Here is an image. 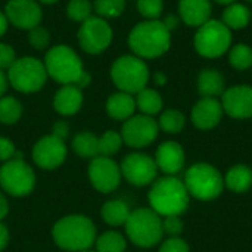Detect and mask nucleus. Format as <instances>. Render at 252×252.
<instances>
[{
	"instance_id": "1",
	"label": "nucleus",
	"mask_w": 252,
	"mask_h": 252,
	"mask_svg": "<svg viewBox=\"0 0 252 252\" xmlns=\"http://www.w3.org/2000/svg\"><path fill=\"white\" fill-rule=\"evenodd\" d=\"M151 208L161 217L168 216H182L188 207L190 196L186 190L183 180L176 176H165L154 182L149 195Z\"/></svg>"
},
{
	"instance_id": "2",
	"label": "nucleus",
	"mask_w": 252,
	"mask_h": 252,
	"mask_svg": "<svg viewBox=\"0 0 252 252\" xmlns=\"http://www.w3.org/2000/svg\"><path fill=\"white\" fill-rule=\"evenodd\" d=\"M44 66L47 74L63 86L74 84L81 89L90 83V75L83 69L80 58L71 47L65 44L55 46L47 52Z\"/></svg>"
},
{
	"instance_id": "3",
	"label": "nucleus",
	"mask_w": 252,
	"mask_h": 252,
	"mask_svg": "<svg viewBox=\"0 0 252 252\" xmlns=\"http://www.w3.org/2000/svg\"><path fill=\"white\" fill-rule=\"evenodd\" d=\"M170 43L171 34L164 22L158 19L137 24L128 35V44L139 58H158L170 49Z\"/></svg>"
},
{
	"instance_id": "4",
	"label": "nucleus",
	"mask_w": 252,
	"mask_h": 252,
	"mask_svg": "<svg viewBox=\"0 0 252 252\" xmlns=\"http://www.w3.org/2000/svg\"><path fill=\"white\" fill-rule=\"evenodd\" d=\"M55 244L65 251L89 250L96 241V227L86 216H66L59 220L53 230Z\"/></svg>"
},
{
	"instance_id": "5",
	"label": "nucleus",
	"mask_w": 252,
	"mask_h": 252,
	"mask_svg": "<svg viewBox=\"0 0 252 252\" xmlns=\"http://www.w3.org/2000/svg\"><path fill=\"white\" fill-rule=\"evenodd\" d=\"M190 198L198 201H213L223 193L224 179L221 173L211 164L198 162L192 165L183 180Z\"/></svg>"
},
{
	"instance_id": "6",
	"label": "nucleus",
	"mask_w": 252,
	"mask_h": 252,
	"mask_svg": "<svg viewBox=\"0 0 252 252\" xmlns=\"http://www.w3.org/2000/svg\"><path fill=\"white\" fill-rule=\"evenodd\" d=\"M124 226L128 239L142 248L155 247L164 236L162 217L152 208H139L131 211Z\"/></svg>"
},
{
	"instance_id": "7",
	"label": "nucleus",
	"mask_w": 252,
	"mask_h": 252,
	"mask_svg": "<svg viewBox=\"0 0 252 252\" xmlns=\"http://www.w3.org/2000/svg\"><path fill=\"white\" fill-rule=\"evenodd\" d=\"M114 84L124 93H139L149 80V69L139 56H121L111 68Z\"/></svg>"
},
{
	"instance_id": "8",
	"label": "nucleus",
	"mask_w": 252,
	"mask_h": 252,
	"mask_svg": "<svg viewBox=\"0 0 252 252\" xmlns=\"http://www.w3.org/2000/svg\"><path fill=\"white\" fill-rule=\"evenodd\" d=\"M232 32L220 21L210 19L195 34V49L204 58H219L230 49Z\"/></svg>"
},
{
	"instance_id": "9",
	"label": "nucleus",
	"mask_w": 252,
	"mask_h": 252,
	"mask_svg": "<svg viewBox=\"0 0 252 252\" xmlns=\"http://www.w3.org/2000/svg\"><path fill=\"white\" fill-rule=\"evenodd\" d=\"M46 77L47 71L44 63L31 56L16 59L7 72V80L12 87L22 93L40 90L46 83Z\"/></svg>"
},
{
	"instance_id": "10",
	"label": "nucleus",
	"mask_w": 252,
	"mask_h": 252,
	"mask_svg": "<svg viewBox=\"0 0 252 252\" xmlns=\"http://www.w3.org/2000/svg\"><path fill=\"white\" fill-rule=\"evenodd\" d=\"M0 186L12 196H25L35 186V174L21 158H15L0 168Z\"/></svg>"
},
{
	"instance_id": "11",
	"label": "nucleus",
	"mask_w": 252,
	"mask_h": 252,
	"mask_svg": "<svg viewBox=\"0 0 252 252\" xmlns=\"http://www.w3.org/2000/svg\"><path fill=\"white\" fill-rule=\"evenodd\" d=\"M158 131H159L158 123L152 117L140 114V115L130 117L124 123L121 130V137L127 146L140 149L154 143V140L158 137Z\"/></svg>"
},
{
	"instance_id": "12",
	"label": "nucleus",
	"mask_w": 252,
	"mask_h": 252,
	"mask_svg": "<svg viewBox=\"0 0 252 252\" xmlns=\"http://www.w3.org/2000/svg\"><path fill=\"white\" fill-rule=\"evenodd\" d=\"M120 170H121V176H124V179L134 186H148L154 183L158 174V167L155 164V159L151 158L149 155L137 154V152L127 155L123 159Z\"/></svg>"
},
{
	"instance_id": "13",
	"label": "nucleus",
	"mask_w": 252,
	"mask_h": 252,
	"mask_svg": "<svg viewBox=\"0 0 252 252\" xmlns=\"http://www.w3.org/2000/svg\"><path fill=\"white\" fill-rule=\"evenodd\" d=\"M112 40V30L109 24L100 18L90 16L81 24L78 31V41L83 50L96 55L103 52Z\"/></svg>"
},
{
	"instance_id": "14",
	"label": "nucleus",
	"mask_w": 252,
	"mask_h": 252,
	"mask_svg": "<svg viewBox=\"0 0 252 252\" xmlns=\"http://www.w3.org/2000/svg\"><path fill=\"white\" fill-rule=\"evenodd\" d=\"M89 177L96 190L109 193L120 186L121 170L118 164L109 157L99 155L93 158L89 165Z\"/></svg>"
},
{
	"instance_id": "15",
	"label": "nucleus",
	"mask_w": 252,
	"mask_h": 252,
	"mask_svg": "<svg viewBox=\"0 0 252 252\" xmlns=\"http://www.w3.org/2000/svg\"><path fill=\"white\" fill-rule=\"evenodd\" d=\"M65 158H66L65 142L55 134L44 136L32 148L34 162L44 170H53L59 167L65 161Z\"/></svg>"
},
{
	"instance_id": "16",
	"label": "nucleus",
	"mask_w": 252,
	"mask_h": 252,
	"mask_svg": "<svg viewBox=\"0 0 252 252\" xmlns=\"http://www.w3.org/2000/svg\"><path fill=\"white\" fill-rule=\"evenodd\" d=\"M223 111L235 120H247L252 117V87L235 86L221 94Z\"/></svg>"
},
{
	"instance_id": "17",
	"label": "nucleus",
	"mask_w": 252,
	"mask_h": 252,
	"mask_svg": "<svg viewBox=\"0 0 252 252\" xmlns=\"http://www.w3.org/2000/svg\"><path fill=\"white\" fill-rule=\"evenodd\" d=\"M4 10L6 18L18 28L32 30L41 21V9L34 0H10Z\"/></svg>"
},
{
	"instance_id": "18",
	"label": "nucleus",
	"mask_w": 252,
	"mask_h": 252,
	"mask_svg": "<svg viewBox=\"0 0 252 252\" xmlns=\"http://www.w3.org/2000/svg\"><path fill=\"white\" fill-rule=\"evenodd\" d=\"M154 159L159 171H162L167 176H176L183 170L186 155L180 143L168 140L158 146Z\"/></svg>"
},
{
	"instance_id": "19",
	"label": "nucleus",
	"mask_w": 252,
	"mask_h": 252,
	"mask_svg": "<svg viewBox=\"0 0 252 252\" xmlns=\"http://www.w3.org/2000/svg\"><path fill=\"white\" fill-rule=\"evenodd\" d=\"M224 111L217 97H202L195 103L190 112V120L199 130H211L221 121Z\"/></svg>"
},
{
	"instance_id": "20",
	"label": "nucleus",
	"mask_w": 252,
	"mask_h": 252,
	"mask_svg": "<svg viewBox=\"0 0 252 252\" xmlns=\"http://www.w3.org/2000/svg\"><path fill=\"white\" fill-rule=\"evenodd\" d=\"M180 16L189 27H201L210 21L211 1L210 0H180Z\"/></svg>"
},
{
	"instance_id": "21",
	"label": "nucleus",
	"mask_w": 252,
	"mask_h": 252,
	"mask_svg": "<svg viewBox=\"0 0 252 252\" xmlns=\"http://www.w3.org/2000/svg\"><path fill=\"white\" fill-rule=\"evenodd\" d=\"M83 103V93L74 84L63 86L55 96L53 106L61 115H74Z\"/></svg>"
},
{
	"instance_id": "22",
	"label": "nucleus",
	"mask_w": 252,
	"mask_h": 252,
	"mask_svg": "<svg viewBox=\"0 0 252 252\" xmlns=\"http://www.w3.org/2000/svg\"><path fill=\"white\" fill-rule=\"evenodd\" d=\"M136 109V99L130 93H115L112 94L106 102V111L111 118L118 121H127L130 117H133Z\"/></svg>"
},
{
	"instance_id": "23",
	"label": "nucleus",
	"mask_w": 252,
	"mask_h": 252,
	"mask_svg": "<svg viewBox=\"0 0 252 252\" xmlns=\"http://www.w3.org/2000/svg\"><path fill=\"white\" fill-rule=\"evenodd\" d=\"M224 179V188L235 193H245L252 188V170L245 164H238L229 168Z\"/></svg>"
},
{
	"instance_id": "24",
	"label": "nucleus",
	"mask_w": 252,
	"mask_h": 252,
	"mask_svg": "<svg viewBox=\"0 0 252 252\" xmlns=\"http://www.w3.org/2000/svg\"><path fill=\"white\" fill-rule=\"evenodd\" d=\"M198 92L202 97H217L224 93V77L216 69H202L198 77Z\"/></svg>"
},
{
	"instance_id": "25",
	"label": "nucleus",
	"mask_w": 252,
	"mask_h": 252,
	"mask_svg": "<svg viewBox=\"0 0 252 252\" xmlns=\"http://www.w3.org/2000/svg\"><path fill=\"white\" fill-rule=\"evenodd\" d=\"M130 213L131 211H130L128 205L121 199L108 201L102 207V219L109 226H123V224H126Z\"/></svg>"
},
{
	"instance_id": "26",
	"label": "nucleus",
	"mask_w": 252,
	"mask_h": 252,
	"mask_svg": "<svg viewBox=\"0 0 252 252\" xmlns=\"http://www.w3.org/2000/svg\"><path fill=\"white\" fill-rule=\"evenodd\" d=\"M251 19V12L245 4L232 3L223 12V24L229 30H241L248 25Z\"/></svg>"
},
{
	"instance_id": "27",
	"label": "nucleus",
	"mask_w": 252,
	"mask_h": 252,
	"mask_svg": "<svg viewBox=\"0 0 252 252\" xmlns=\"http://www.w3.org/2000/svg\"><path fill=\"white\" fill-rule=\"evenodd\" d=\"M136 106L142 111L143 115H157L162 109V97L154 89H143L137 93Z\"/></svg>"
},
{
	"instance_id": "28",
	"label": "nucleus",
	"mask_w": 252,
	"mask_h": 252,
	"mask_svg": "<svg viewBox=\"0 0 252 252\" xmlns=\"http://www.w3.org/2000/svg\"><path fill=\"white\" fill-rule=\"evenodd\" d=\"M72 148L77 155L83 158H96L99 157V137H96L93 133L83 131L78 133L72 140Z\"/></svg>"
},
{
	"instance_id": "29",
	"label": "nucleus",
	"mask_w": 252,
	"mask_h": 252,
	"mask_svg": "<svg viewBox=\"0 0 252 252\" xmlns=\"http://www.w3.org/2000/svg\"><path fill=\"white\" fill-rule=\"evenodd\" d=\"M185 124H186V117L177 109H168L162 112L158 121L159 128L171 134L180 133L185 128Z\"/></svg>"
},
{
	"instance_id": "30",
	"label": "nucleus",
	"mask_w": 252,
	"mask_h": 252,
	"mask_svg": "<svg viewBox=\"0 0 252 252\" xmlns=\"http://www.w3.org/2000/svg\"><path fill=\"white\" fill-rule=\"evenodd\" d=\"M96 248L97 252H124L127 242L118 232H106L96 239Z\"/></svg>"
},
{
	"instance_id": "31",
	"label": "nucleus",
	"mask_w": 252,
	"mask_h": 252,
	"mask_svg": "<svg viewBox=\"0 0 252 252\" xmlns=\"http://www.w3.org/2000/svg\"><path fill=\"white\" fill-rule=\"evenodd\" d=\"M229 62L233 68L244 71L252 66V49L248 44H236L230 49Z\"/></svg>"
},
{
	"instance_id": "32",
	"label": "nucleus",
	"mask_w": 252,
	"mask_h": 252,
	"mask_svg": "<svg viewBox=\"0 0 252 252\" xmlns=\"http://www.w3.org/2000/svg\"><path fill=\"white\" fill-rule=\"evenodd\" d=\"M22 114V106L15 97H1L0 99V123L15 124Z\"/></svg>"
},
{
	"instance_id": "33",
	"label": "nucleus",
	"mask_w": 252,
	"mask_h": 252,
	"mask_svg": "<svg viewBox=\"0 0 252 252\" xmlns=\"http://www.w3.org/2000/svg\"><path fill=\"white\" fill-rule=\"evenodd\" d=\"M123 137L117 131H106L99 137V154L103 157H111L117 154L123 145Z\"/></svg>"
},
{
	"instance_id": "34",
	"label": "nucleus",
	"mask_w": 252,
	"mask_h": 252,
	"mask_svg": "<svg viewBox=\"0 0 252 252\" xmlns=\"http://www.w3.org/2000/svg\"><path fill=\"white\" fill-rule=\"evenodd\" d=\"M126 0H94V9L100 16L115 18L123 13Z\"/></svg>"
},
{
	"instance_id": "35",
	"label": "nucleus",
	"mask_w": 252,
	"mask_h": 252,
	"mask_svg": "<svg viewBox=\"0 0 252 252\" xmlns=\"http://www.w3.org/2000/svg\"><path fill=\"white\" fill-rule=\"evenodd\" d=\"M90 12H92V3L89 0H71L68 3L66 13L71 19L77 22H84L86 19H89Z\"/></svg>"
},
{
	"instance_id": "36",
	"label": "nucleus",
	"mask_w": 252,
	"mask_h": 252,
	"mask_svg": "<svg viewBox=\"0 0 252 252\" xmlns=\"http://www.w3.org/2000/svg\"><path fill=\"white\" fill-rule=\"evenodd\" d=\"M162 0H137L139 12L148 19H157L162 13Z\"/></svg>"
},
{
	"instance_id": "37",
	"label": "nucleus",
	"mask_w": 252,
	"mask_h": 252,
	"mask_svg": "<svg viewBox=\"0 0 252 252\" xmlns=\"http://www.w3.org/2000/svg\"><path fill=\"white\" fill-rule=\"evenodd\" d=\"M183 227H185V223L180 219V216H168V217H164L162 219L164 233L170 235L171 238L179 236L183 232Z\"/></svg>"
},
{
	"instance_id": "38",
	"label": "nucleus",
	"mask_w": 252,
	"mask_h": 252,
	"mask_svg": "<svg viewBox=\"0 0 252 252\" xmlns=\"http://www.w3.org/2000/svg\"><path fill=\"white\" fill-rule=\"evenodd\" d=\"M159 252H190V248L186 244V241L176 236V238H170L164 241L159 248Z\"/></svg>"
},
{
	"instance_id": "39",
	"label": "nucleus",
	"mask_w": 252,
	"mask_h": 252,
	"mask_svg": "<svg viewBox=\"0 0 252 252\" xmlns=\"http://www.w3.org/2000/svg\"><path fill=\"white\" fill-rule=\"evenodd\" d=\"M28 38H30V43L37 47V49H43L47 46L49 43V32L41 28V27H35L32 30H30V34H28Z\"/></svg>"
},
{
	"instance_id": "40",
	"label": "nucleus",
	"mask_w": 252,
	"mask_h": 252,
	"mask_svg": "<svg viewBox=\"0 0 252 252\" xmlns=\"http://www.w3.org/2000/svg\"><path fill=\"white\" fill-rule=\"evenodd\" d=\"M15 52L10 46L0 43V71L9 69L15 62Z\"/></svg>"
},
{
	"instance_id": "41",
	"label": "nucleus",
	"mask_w": 252,
	"mask_h": 252,
	"mask_svg": "<svg viewBox=\"0 0 252 252\" xmlns=\"http://www.w3.org/2000/svg\"><path fill=\"white\" fill-rule=\"evenodd\" d=\"M15 155V145L4 137H0V161H10Z\"/></svg>"
},
{
	"instance_id": "42",
	"label": "nucleus",
	"mask_w": 252,
	"mask_h": 252,
	"mask_svg": "<svg viewBox=\"0 0 252 252\" xmlns=\"http://www.w3.org/2000/svg\"><path fill=\"white\" fill-rule=\"evenodd\" d=\"M53 134L58 136V137H61L63 140L66 137V134H68V126H66V123H63V121L56 123L53 126Z\"/></svg>"
},
{
	"instance_id": "43",
	"label": "nucleus",
	"mask_w": 252,
	"mask_h": 252,
	"mask_svg": "<svg viewBox=\"0 0 252 252\" xmlns=\"http://www.w3.org/2000/svg\"><path fill=\"white\" fill-rule=\"evenodd\" d=\"M7 241H9L7 229L0 223V251H3V250H4V247L7 245Z\"/></svg>"
},
{
	"instance_id": "44",
	"label": "nucleus",
	"mask_w": 252,
	"mask_h": 252,
	"mask_svg": "<svg viewBox=\"0 0 252 252\" xmlns=\"http://www.w3.org/2000/svg\"><path fill=\"white\" fill-rule=\"evenodd\" d=\"M7 213H9V205H7V201H6V198L0 193V221L7 216Z\"/></svg>"
},
{
	"instance_id": "45",
	"label": "nucleus",
	"mask_w": 252,
	"mask_h": 252,
	"mask_svg": "<svg viewBox=\"0 0 252 252\" xmlns=\"http://www.w3.org/2000/svg\"><path fill=\"white\" fill-rule=\"evenodd\" d=\"M164 25L168 28V31L171 32V30H174L176 27H177V18L176 16H173V15H170V16H167L165 18V21H164Z\"/></svg>"
},
{
	"instance_id": "46",
	"label": "nucleus",
	"mask_w": 252,
	"mask_h": 252,
	"mask_svg": "<svg viewBox=\"0 0 252 252\" xmlns=\"http://www.w3.org/2000/svg\"><path fill=\"white\" fill-rule=\"evenodd\" d=\"M7 89V77L3 74V71H0V96L6 92Z\"/></svg>"
},
{
	"instance_id": "47",
	"label": "nucleus",
	"mask_w": 252,
	"mask_h": 252,
	"mask_svg": "<svg viewBox=\"0 0 252 252\" xmlns=\"http://www.w3.org/2000/svg\"><path fill=\"white\" fill-rule=\"evenodd\" d=\"M6 28H7V18L0 12V37L4 34Z\"/></svg>"
},
{
	"instance_id": "48",
	"label": "nucleus",
	"mask_w": 252,
	"mask_h": 252,
	"mask_svg": "<svg viewBox=\"0 0 252 252\" xmlns=\"http://www.w3.org/2000/svg\"><path fill=\"white\" fill-rule=\"evenodd\" d=\"M155 81H157V84H165V81H167V78H165V75L164 74H161V72H157L155 74Z\"/></svg>"
},
{
	"instance_id": "49",
	"label": "nucleus",
	"mask_w": 252,
	"mask_h": 252,
	"mask_svg": "<svg viewBox=\"0 0 252 252\" xmlns=\"http://www.w3.org/2000/svg\"><path fill=\"white\" fill-rule=\"evenodd\" d=\"M216 1H219V3H223V4H232V3H235L236 0H216Z\"/></svg>"
},
{
	"instance_id": "50",
	"label": "nucleus",
	"mask_w": 252,
	"mask_h": 252,
	"mask_svg": "<svg viewBox=\"0 0 252 252\" xmlns=\"http://www.w3.org/2000/svg\"><path fill=\"white\" fill-rule=\"evenodd\" d=\"M40 1H43V3H55V1H58V0H40Z\"/></svg>"
},
{
	"instance_id": "51",
	"label": "nucleus",
	"mask_w": 252,
	"mask_h": 252,
	"mask_svg": "<svg viewBox=\"0 0 252 252\" xmlns=\"http://www.w3.org/2000/svg\"><path fill=\"white\" fill-rule=\"evenodd\" d=\"M80 252H94V251H90V250H84V251H80Z\"/></svg>"
},
{
	"instance_id": "52",
	"label": "nucleus",
	"mask_w": 252,
	"mask_h": 252,
	"mask_svg": "<svg viewBox=\"0 0 252 252\" xmlns=\"http://www.w3.org/2000/svg\"><path fill=\"white\" fill-rule=\"evenodd\" d=\"M248 1H252V0H248Z\"/></svg>"
}]
</instances>
